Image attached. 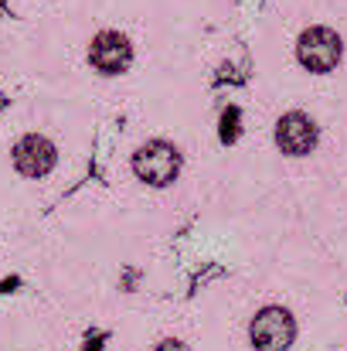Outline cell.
I'll list each match as a JSON object with an SVG mask.
<instances>
[{
	"label": "cell",
	"instance_id": "7",
	"mask_svg": "<svg viewBox=\"0 0 347 351\" xmlns=\"http://www.w3.org/2000/svg\"><path fill=\"white\" fill-rule=\"evenodd\" d=\"M153 351H188V348H184L181 341H160V345H157Z\"/></svg>",
	"mask_w": 347,
	"mask_h": 351
},
{
	"label": "cell",
	"instance_id": "1",
	"mask_svg": "<svg viewBox=\"0 0 347 351\" xmlns=\"http://www.w3.org/2000/svg\"><path fill=\"white\" fill-rule=\"evenodd\" d=\"M177 171H181V154H177V147H170L164 140H150L133 154V174L153 188L170 184L177 178Z\"/></svg>",
	"mask_w": 347,
	"mask_h": 351
},
{
	"label": "cell",
	"instance_id": "6",
	"mask_svg": "<svg viewBox=\"0 0 347 351\" xmlns=\"http://www.w3.org/2000/svg\"><path fill=\"white\" fill-rule=\"evenodd\" d=\"M276 143H279V150L290 154V157L310 154V150L317 147V126H313V119L303 117V113L283 117L279 126H276Z\"/></svg>",
	"mask_w": 347,
	"mask_h": 351
},
{
	"label": "cell",
	"instance_id": "3",
	"mask_svg": "<svg viewBox=\"0 0 347 351\" xmlns=\"http://www.w3.org/2000/svg\"><path fill=\"white\" fill-rule=\"evenodd\" d=\"M10 154H14V167H17L24 178H44V174H51V167L58 164L55 143H51L48 136H41V133L21 136Z\"/></svg>",
	"mask_w": 347,
	"mask_h": 351
},
{
	"label": "cell",
	"instance_id": "2",
	"mask_svg": "<svg viewBox=\"0 0 347 351\" xmlns=\"http://www.w3.org/2000/svg\"><path fill=\"white\" fill-rule=\"evenodd\" d=\"M341 51H344L341 38L331 27H310L300 34V45H296V55H300L303 69H310V72H331L341 62Z\"/></svg>",
	"mask_w": 347,
	"mask_h": 351
},
{
	"label": "cell",
	"instance_id": "5",
	"mask_svg": "<svg viewBox=\"0 0 347 351\" xmlns=\"http://www.w3.org/2000/svg\"><path fill=\"white\" fill-rule=\"evenodd\" d=\"M89 62H92V69H99L103 75H119V72H126L129 62H133V45H129V38L119 34V31H103V34L92 38Z\"/></svg>",
	"mask_w": 347,
	"mask_h": 351
},
{
	"label": "cell",
	"instance_id": "4",
	"mask_svg": "<svg viewBox=\"0 0 347 351\" xmlns=\"http://www.w3.org/2000/svg\"><path fill=\"white\" fill-rule=\"evenodd\" d=\"M296 338V324L283 307H266L252 321V341L259 351H286Z\"/></svg>",
	"mask_w": 347,
	"mask_h": 351
}]
</instances>
